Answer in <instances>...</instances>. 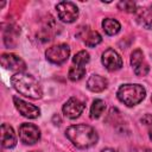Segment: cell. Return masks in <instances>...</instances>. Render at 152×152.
Returning a JSON list of instances; mask_svg holds the SVG:
<instances>
[{"instance_id":"cb8c5ba5","label":"cell","mask_w":152,"mask_h":152,"mask_svg":"<svg viewBox=\"0 0 152 152\" xmlns=\"http://www.w3.org/2000/svg\"><path fill=\"white\" fill-rule=\"evenodd\" d=\"M101 152H118V151L114 150V148H104V150H102Z\"/></svg>"},{"instance_id":"4fadbf2b","label":"cell","mask_w":152,"mask_h":152,"mask_svg":"<svg viewBox=\"0 0 152 152\" xmlns=\"http://www.w3.org/2000/svg\"><path fill=\"white\" fill-rule=\"evenodd\" d=\"M17 144V135L13 131V128L7 125L2 124L1 125V145L5 148H12Z\"/></svg>"},{"instance_id":"44dd1931","label":"cell","mask_w":152,"mask_h":152,"mask_svg":"<svg viewBox=\"0 0 152 152\" xmlns=\"http://www.w3.org/2000/svg\"><path fill=\"white\" fill-rule=\"evenodd\" d=\"M118 7H119L121 11H125V12H128V13H133V12L137 11V5H135V2L129 1V0L120 1V2L118 4Z\"/></svg>"},{"instance_id":"9c48e42d","label":"cell","mask_w":152,"mask_h":152,"mask_svg":"<svg viewBox=\"0 0 152 152\" xmlns=\"http://www.w3.org/2000/svg\"><path fill=\"white\" fill-rule=\"evenodd\" d=\"M131 65L134 69V74L137 76H145L147 75L150 66L147 64V62L145 61L144 53L140 49H137L132 52L131 55Z\"/></svg>"},{"instance_id":"5b68a950","label":"cell","mask_w":152,"mask_h":152,"mask_svg":"<svg viewBox=\"0 0 152 152\" xmlns=\"http://www.w3.org/2000/svg\"><path fill=\"white\" fill-rule=\"evenodd\" d=\"M58 18L64 23H74L78 17V8L71 1H62L56 6Z\"/></svg>"},{"instance_id":"7402d4cb","label":"cell","mask_w":152,"mask_h":152,"mask_svg":"<svg viewBox=\"0 0 152 152\" xmlns=\"http://www.w3.org/2000/svg\"><path fill=\"white\" fill-rule=\"evenodd\" d=\"M141 122H142V124H145V125H147V126H150V125L152 124V115L146 114V115L141 119Z\"/></svg>"},{"instance_id":"3957f363","label":"cell","mask_w":152,"mask_h":152,"mask_svg":"<svg viewBox=\"0 0 152 152\" xmlns=\"http://www.w3.org/2000/svg\"><path fill=\"white\" fill-rule=\"evenodd\" d=\"M116 95H118V99L124 104H126L128 107H133V106L140 103L145 99L146 90L140 84L127 83L119 88Z\"/></svg>"},{"instance_id":"7a4b0ae2","label":"cell","mask_w":152,"mask_h":152,"mask_svg":"<svg viewBox=\"0 0 152 152\" xmlns=\"http://www.w3.org/2000/svg\"><path fill=\"white\" fill-rule=\"evenodd\" d=\"M13 88L21 95L31 99H40L43 95L42 87L36 77L25 72H15L11 77Z\"/></svg>"},{"instance_id":"ac0fdd59","label":"cell","mask_w":152,"mask_h":152,"mask_svg":"<svg viewBox=\"0 0 152 152\" xmlns=\"http://www.w3.org/2000/svg\"><path fill=\"white\" fill-rule=\"evenodd\" d=\"M104 108H106L104 101L95 100L91 104V108H90V118L91 119H99L102 115V113L104 112Z\"/></svg>"},{"instance_id":"603a6c76","label":"cell","mask_w":152,"mask_h":152,"mask_svg":"<svg viewBox=\"0 0 152 152\" xmlns=\"http://www.w3.org/2000/svg\"><path fill=\"white\" fill-rule=\"evenodd\" d=\"M148 137H150V139L152 140V124L148 126Z\"/></svg>"},{"instance_id":"9a60e30c","label":"cell","mask_w":152,"mask_h":152,"mask_svg":"<svg viewBox=\"0 0 152 152\" xmlns=\"http://www.w3.org/2000/svg\"><path fill=\"white\" fill-rule=\"evenodd\" d=\"M135 17H137V21L146 27V28H151L152 27V12L147 8H138L135 11Z\"/></svg>"},{"instance_id":"277c9868","label":"cell","mask_w":152,"mask_h":152,"mask_svg":"<svg viewBox=\"0 0 152 152\" xmlns=\"http://www.w3.org/2000/svg\"><path fill=\"white\" fill-rule=\"evenodd\" d=\"M70 55V48L66 44H57L51 48H49L45 51L46 59L53 64H63L68 61Z\"/></svg>"},{"instance_id":"2e32d148","label":"cell","mask_w":152,"mask_h":152,"mask_svg":"<svg viewBox=\"0 0 152 152\" xmlns=\"http://www.w3.org/2000/svg\"><path fill=\"white\" fill-rule=\"evenodd\" d=\"M102 27H103V31H104L108 36H114V34H116V33L120 31L121 25H120V23H119L116 19L106 18V19H103V21H102Z\"/></svg>"},{"instance_id":"5bb4252c","label":"cell","mask_w":152,"mask_h":152,"mask_svg":"<svg viewBox=\"0 0 152 152\" xmlns=\"http://www.w3.org/2000/svg\"><path fill=\"white\" fill-rule=\"evenodd\" d=\"M87 87L90 91L100 93L103 91L108 87V81L103 76L100 75H91L87 81Z\"/></svg>"},{"instance_id":"ffe728a7","label":"cell","mask_w":152,"mask_h":152,"mask_svg":"<svg viewBox=\"0 0 152 152\" xmlns=\"http://www.w3.org/2000/svg\"><path fill=\"white\" fill-rule=\"evenodd\" d=\"M89 61H90V56H89V53H88L87 51H84V50L77 52V53L72 57L74 64L81 65V66H83V65H86L87 63H89Z\"/></svg>"},{"instance_id":"8fae6325","label":"cell","mask_w":152,"mask_h":152,"mask_svg":"<svg viewBox=\"0 0 152 152\" xmlns=\"http://www.w3.org/2000/svg\"><path fill=\"white\" fill-rule=\"evenodd\" d=\"M13 101H14V104H15V108L18 109V112L25 116V118H28V119H36L40 115V109L32 104V103H28L21 99H18V97H13Z\"/></svg>"},{"instance_id":"ba28073f","label":"cell","mask_w":152,"mask_h":152,"mask_svg":"<svg viewBox=\"0 0 152 152\" xmlns=\"http://www.w3.org/2000/svg\"><path fill=\"white\" fill-rule=\"evenodd\" d=\"M0 62L5 69H8L15 72H23L26 69V63L19 56L13 53H2Z\"/></svg>"},{"instance_id":"484cf974","label":"cell","mask_w":152,"mask_h":152,"mask_svg":"<svg viewBox=\"0 0 152 152\" xmlns=\"http://www.w3.org/2000/svg\"><path fill=\"white\" fill-rule=\"evenodd\" d=\"M33 152H37V151H33Z\"/></svg>"},{"instance_id":"8992f818","label":"cell","mask_w":152,"mask_h":152,"mask_svg":"<svg viewBox=\"0 0 152 152\" xmlns=\"http://www.w3.org/2000/svg\"><path fill=\"white\" fill-rule=\"evenodd\" d=\"M19 138L26 145H33L40 139V131L33 124H23L19 127Z\"/></svg>"},{"instance_id":"4316f807","label":"cell","mask_w":152,"mask_h":152,"mask_svg":"<svg viewBox=\"0 0 152 152\" xmlns=\"http://www.w3.org/2000/svg\"><path fill=\"white\" fill-rule=\"evenodd\" d=\"M151 100H152V97H151Z\"/></svg>"},{"instance_id":"7c38bea8","label":"cell","mask_w":152,"mask_h":152,"mask_svg":"<svg viewBox=\"0 0 152 152\" xmlns=\"http://www.w3.org/2000/svg\"><path fill=\"white\" fill-rule=\"evenodd\" d=\"M77 36H80V37L83 39L84 44H86L87 46H89V48H94V46L99 45V44L101 43V40H102L101 34H100L97 31L90 30L88 26L81 27V30H80V32L77 33Z\"/></svg>"},{"instance_id":"6da1fadb","label":"cell","mask_w":152,"mask_h":152,"mask_svg":"<svg viewBox=\"0 0 152 152\" xmlns=\"http://www.w3.org/2000/svg\"><path fill=\"white\" fill-rule=\"evenodd\" d=\"M65 135L72 142L74 146L82 150L94 146L99 140V135L96 131L91 126L83 125V124L72 125L68 127L65 131Z\"/></svg>"},{"instance_id":"30bf717a","label":"cell","mask_w":152,"mask_h":152,"mask_svg":"<svg viewBox=\"0 0 152 152\" xmlns=\"http://www.w3.org/2000/svg\"><path fill=\"white\" fill-rule=\"evenodd\" d=\"M84 107H86V104H84L83 101H81L77 97H70L64 103L62 109H63V113L66 118L76 119L82 114V112L84 110Z\"/></svg>"},{"instance_id":"e0dca14e","label":"cell","mask_w":152,"mask_h":152,"mask_svg":"<svg viewBox=\"0 0 152 152\" xmlns=\"http://www.w3.org/2000/svg\"><path fill=\"white\" fill-rule=\"evenodd\" d=\"M19 34V30L17 26H8V28H6L4 31V42L6 44V46H14L15 42H17V37Z\"/></svg>"},{"instance_id":"d4e9b609","label":"cell","mask_w":152,"mask_h":152,"mask_svg":"<svg viewBox=\"0 0 152 152\" xmlns=\"http://www.w3.org/2000/svg\"><path fill=\"white\" fill-rule=\"evenodd\" d=\"M141 152H152V150H150V148H146V150H144V151H141Z\"/></svg>"},{"instance_id":"d6986e66","label":"cell","mask_w":152,"mask_h":152,"mask_svg":"<svg viewBox=\"0 0 152 152\" xmlns=\"http://www.w3.org/2000/svg\"><path fill=\"white\" fill-rule=\"evenodd\" d=\"M86 75V69L81 65H74L69 69V72H68V77L70 81H80L83 76Z\"/></svg>"},{"instance_id":"52a82bcc","label":"cell","mask_w":152,"mask_h":152,"mask_svg":"<svg viewBox=\"0 0 152 152\" xmlns=\"http://www.w3.org/2000/svg\"><path fill=\"white\" fill-rule=\"evenodd\" d=\"M102 64L104 65V68L109 71H116L119 69H121L122 66V59L120 57V55L112 48L107 49L101 57Z\"/></svg>"}]
</instances>
